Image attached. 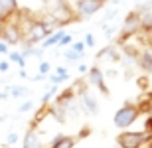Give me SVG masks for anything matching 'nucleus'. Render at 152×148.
Instances as JSON below:
<instances>
[{"label":"nucleus","instance_id":"cd10ccee","mask_svg":"<svg viewBox=\"0 0 152 148\" xmlns=\"http://www.w3.org/2000/svg\"><path fill=\"white\" fill-rule=\"evenodd\" d=\"M142 32H148V36H152V16H150V22H148L146 30H142Z\"/></svg>","mask_w":152,"mask_h":148},{"label":"nucleus","instance_id":"f3484780","mask_svg":"<svg viewBox=\"0 0 152 148\" xmlns=\"http://www.w3.org/2000/svg\"><path fill=\"white\" fill-rule=\"evenodd\" d=\"M38 71H39L42 75H50V71H51V63H50V61H39Z\"/></svg>","mask_w":152,"mask_h":148},{"label":"nucleus","instance_id":"4be33fe9","mask_svg":"<svg viewBox=\"0 0 152 148\" xmlns=\"http://www.w3.org/2000/svg\"><path fill=\"white\" fill-rule=\"evenodd\" d=\"M144 132L152 134V114H148V117H146V120H144Z\"/></svg>","mask_w":152,"mask_h":148},{"label":"nucleus","instance_id":"7ed1b4c3","mask_svg":"<svg viewBox=\"0 0 152 148\" xmlns=\"http://www.w3.org/2000/svg\"><path fill=\"white\" fill-rule=\"evenodd\" d=\"M148 140V132L144 131H123L117 136V144L121 148H142Z\"/></svg>","mask_w":152,"mask_h":148},{"label":"nucleus","instance_id":"ddd939ff","mask_svg":"<svg viewBox=\"0 0 152 148\" xmlns=\"http://www.w3.org/2000/svg\"><path fill=\"white\" fill-rule=\"evenodd\" d=\"M8 57H10V61H14L16 65H20V69L26 67V57H24L20 51H10V53H8Z\"/></svg>","mask_w":152,"mask_h":148},{"label":"nucleus","instance_id":"6ab92c4d","mask_svg":"<svg viewBox=\"0 0 152 148\" xmlns=\"http://www.w3.org/2000/svg\"><path fill=\"white\" fill-rule=\"evenodd\" d=\"M69 47H71L73 51H77V53H81V55L85 53V42H73Z\"/></svg>","mask_w":152,"mask_h":148},{"label":"nucleus","instance_id":"a878e982","mask_svg":"<svg viewBox=\"0 0 152 148\" xmlns=\"http://www.w3.org/2000/svg\"><path fill=\"white\" fill-rule=\"evenodd\" d=\"M8 69H10V63L6 61V59H2V61H0V71H2V73H6Z\"/></svg>","mask_w":152,"mask_h":148},{"label":"nucleus","instance_id":"4468645a","mask_svg":"<svg viewBox=\"0 0 152 148\" xmlns=\"http://www.w3.org/2000/svg\"><path fill=\"white\" fill-rule=\"evenodd\" d=\"M56 95H57V85H51L50 89H48V91L42 95V105H48V103L56 97Z\"/></svg>","mask_w":152,"mask_h":148},{"label":"nucleus","instance_id":"9b49d317","mask_svg":"<svg viewBox=\"0 0 152 148\" xmlns=\"http://www.w3.org/2000/svg\"><path fill=\"white\" fill-rule=\"evenodd\" d=\"M63 34H65L63 30H56L53 34H50V36H48V38L44 40V44H42V47H44V50H50V47L57 46V44H59V40H61V36H63Z\"/></svg>","mask_w":152,"mask_h":148},{"label":"nucleus","instance_id":"bb28decb","mask_svg":"<svg viewBox=\"0 0 152 148\" xmlns=\"http://www.w3.org/2000/svg\"><path fill=\"white\" fill-rule=\"evenodd\" d=\"M87 71H89V67L85 63H79V73H87Z\"/></svg>","mask_w":152,"mask_h":148},{"label":"nucleus","instance_id":"dca6fc26","mask_svg":"<svg viewBox=\"0 0 152 148\" xmlns=\"http://www.w3.org/2000/svg\"><path fill=\"white\" fill-rule=\"evenodd\" d=\"M71 44H73V36H71V34H63L57 46H59V47H69Z\"/></svg>","mask_w":152,"mask_h":148},{"label":"nucleus","instance_id":"aec40b11","mask_svg":"<svg viewBox=\"0 0 152 148\" xmlns=\"http://www.w3.org/2000/svg\"><path fill=\"white\" fill-rule=\"evenodd\" d=\"M34 109V103L32 101H24L20 107H18V113H28V111H32Z\"/></svg>","mask_w":152,"mask_h":148},{"label":"nucleus","instance_id":"393cba45","mask_svg":"<svg viewBox=\"0 0 152 148\" xmlns=\"http://www.w3.org/2000/svg\"><path fill=\"white\" fill-rule=\"evenodd\" d=\"M117 34V28H115V26H105V36H107V38H111V36H115Z\"/></svg>","mask_w":152,"mask_h":148},{"label":"nucleus","instance_id":"2f4dec72","mask_svg":"<svg viewBox=\"0 0 152 148\" xmlns=\"http://www.w3.org/2000/svg\"><path fill=\"white\" fill-rule=\"evenodd\" d=\"M103 2H107V0H103Z\"/></svg>","mask_w":152,"mask_h":148},{"label":"nucleus","instance_id":"f257e3e1","mask_svg":"<svg viewBox=\"0 0 152 148\" xmlns=\"http://www.w3.org/2000/svg\"><path fill=\"white\" fill-rule=\"evenodd\" d=\"M138 117H140L138 105H136V103H124L123 107H121L117 113H115L113 122H115V126H117V128H123V131H126L129 126H132L136 120H138Z\"/></svg>","mask_w":152,"mask_h":148},{"label":"nucleus","instance_id":"20e7f679","mask_svg":"<svg viewBox=\"0 0 152 148\" xmlns=\"http://www.w3.org/2000/svg\"><path fill=\"white\" fill-rule=\"evenodd\" d=\"M103 6H105L103 0H77L75 2V14L79 16V20L81 18H91L95 16Z\"/></svg>","mask_w":152,"mask_h":148},{"label":"nucleus","instance_id":"7c9ffc66","mask_svg":"<svg viewBox=\"0 0 152 148\" xmlns=\"http://www.w3.org/2000/svg\"><path fill=\"white\" fill-rule=\"evenodd\" d=\"M4 119H6V117H0V122H4Z\"/></svg>","mask_w":152,"mask_h":148},{"label":"nucleus","instance_id":"9d476101","mask_svg":"<svg viewBox=\"0 0 152 148\" xmlns=\"http://www.w3.org/2000/svg\"><path fill=\"white\" fill-rule=\"evenodd\" d=\"M75 142H77V138L75 136H67V134H57V136H53V140H51L50 148H73Z\"/></svg>","mask_w":152,"mask_h":148},{"label":"nucleus","instance_id":"b1692460","mask_svg":"<svg viewBox=\"0 0 152 148\" xmlns=\"http://www.w3.org/2000/svg\"><path fill=\"white\" fill-rule=\"evenodd\" d=\"M10 53V46L6 42H0V55H8Z\"/></svg>","mask_w":152,"mask_h":148},{"label":"nucleus","instance_id":"412c9836","mask_svg":"<svg viewBox=\"0 0 152 148\" xmlns=\"http://www.w3.org/2000/svg\"><path fill=\"white\" fill-rule=\"evenodd\" d=\"M83 42H85V47H95V36L93 34H87Z\"/></svg>","mask_w":152,"mask_h":148},{"label":"nucleus","instance_id":"c85d7f7f","mask_svg":"<svg viewBox=\"0 0 152 148\" xmlns=\"http://www.w3.org/2000/svg\"><path fill=\"white\" fill-rule=\"evenodd\" d=\"M115 16H117V12H115V10H111V12L107 14V16H105V22H107V20H111V18H115Z\"/></svg>","mask_w":152,"mask_h":148},{"label":"nucleus","instance_id":"6e6552de","mask_svg":"<svg viewBox=\"0 0 152 148\" xmlns=\"http://www.w3.org/2000/svg\"><path fill=\"white\" fill-rule=\"evenodd\" d=\"M22 148H42V138H39L38 131H36V126H30L28 131H26Z\"/></svg>","mask_w":152,"mask_h":148},{"label":"nucleus","instance_id":"39448f33","mask_svg":"<svg viewBox=\"0 0 152 148\" xmlns=\"http://www.w3.org/2000/svg\"><path fill=\"white\" fill-rule=\"evenodd\" d=\"M87 83L97 87L103 95H109V87H107V83H105V73L101 71V67H97V65L89 67V71H87Z\"/></svg>","mask_w":152,"mask_h":148},{"label":"nucleus","instance_id":"423d86ee","mask_svg":"<svg viewBox=\"0 0 152 148\" xmlns=\"http://www.w3.org/2000/svg\"><path fill=\"white\" fill-rule=\"evenodd\" d=\"M79 107L85 114H97L99 113V103H97V97L89 91L79 93Z\"/></svg>","mask_w":152,"mask_h":148},{"label":"nucleus","instance_id":"0eeeda50","mask_svg":"<svg viewBox=\"0 0 152 148\" xmlns=\"http://www.w3.org/2000/svg\"><path fill=\"white\" fill-rule=\"evenodd\" d=\"M121 51H118V47L115 46V44H109V46H105L99 53H97V59H105V61H121Z\"/></svg>","mask_w":152,"mask_h":148},{"label":"nucleus","instance_id":"5701e85b","mask_svg":"<svg viewBox=\"0 0 152 148\" xmlns=\"http://www.w3.org/2000/svg\"><path fill=\"white\" fill-rule=\"evenodd\" d=\"M18 138H20V136H18L16 132H10V134L6 136V144H10V146H12V144H16V142H18Z\"/></svg>","mask_w":152,"mask_h":148},{"label":"nucleus","instance_id":"2eb2a0df","mask_svg":"<svg viewBox=\"0 0 152 148\" xmlns=\"http://www.w3.org/2000/svg\"><path fill=\"white\" fill-rule=\"evenodd\" d=\"M63 57L67 59V63H75L77 59H81L83 55H81V53H77V51H73L71 47H69V50H65V53H63Z\"/></svg>","mask_w":152,"mask_h":148},{"label":"nucleus","instance_id":"c756f323","mask_svg":"<svg viewBox=\"0 0 152 148\" xmlns=\"http://www.w3.org/2000/svg\"><path fill=\"white\" fill-rule=\"evenodd\" d=\"M18 75H20V77H28V73H26V69H20V73H18Z\"/></svg>","mask_w":152,"mask_h":148},{"label":"nucleus","instance_id":"1a4fd4ad","mask_svg":"<svg viewBox=\"0 0 152 148\" xmlns=\"http://www.w3.org/2000/svg\"><path fill=\"white\" fill-rule=\"evenodd\" d=\"M136 65L144 71V73H152V47L142 50L136 57Z\"/></svg>","mask_w":152,"mask_h":148},{"label":"nucleus","instance_id":"f8f14e48","mask_svg":"<svg viewBox=\"0 0 152 148\" xmlns=\"http://www.w3.org/2000/svg\"><path fill=\"white\" fill-rule=\"evenodd\" d=\"M8 95L14 99H20V97H28L30 95V89L28 87H24V85H14L8 89Z\"/></svg>","mask_w":152,"mask_h":148},{"label":"nucleus","instance_id":"a211bd4d","mask_svg":"<svg viewBox=\"0 0 152 148\" xmlns=\"http://www.w3.org/2000/svg\"><path fill=\"white\" fill-rule=\"evenodd\" d=\"M56 73L61 77V81H67V79H69V71H67V67H63V65L56 67Z\"/></svg>","mask_w":152,"mask_h":148},{"label":"nucleus","instance_id":"f03ea898","mask_svg":"<svg viewBox=\"0 0 152 148\" xmlns=\"http://www.w3.org/2000/svg\"><path fill=\"white\" fill-rule=\"evenodd\" d=\"M138 32H142V18L138 12H130L124 18V24L121 28V36H118V46H124V42L130 40L132 36H136Z\"/></svg>","mask_w":152,"mask_h":148}]
</instances>
